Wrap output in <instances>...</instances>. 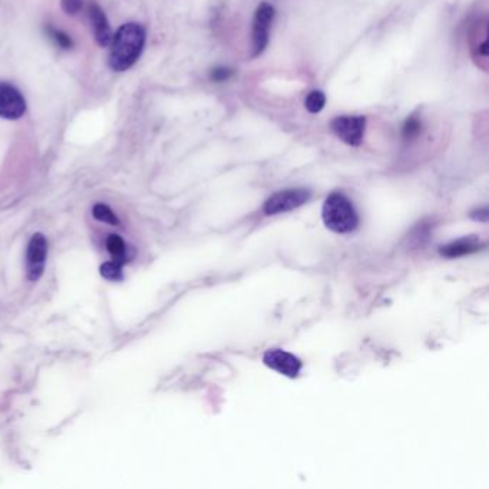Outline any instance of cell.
Here are the masks:
<instances>
[{
    "instance_id": "15",
    "label": "cell",
    "mask_w": 489,
    "mask_h": 489,
    "mask_svg": "<svg viewBox=\"0 0 489 489\" xmlns=\"http://www.w3.org/2000/svg\"><path fill=\"white\" fill-rule=\"evenodd\" d=\"M101 276L108 282H121L124 279V264L114 260L106 261L99 268Z\"/></svg>"
},
{
    "instance_id": "3",
    "label": "cell",
    "mask_w": 489,
    "mask_h": 489,
    "mask_svg": "<svg viewBox=\"0 0 489 489\" xmlns=\"http://www.w3.org/2000/svg\"><path fill=\"white\" fill-rule=\"evenodd\" d=\"M48 253H49V242L45 234L36 233L31 237L28 246H26V254H24V270L26 277L29 282L35 283L38 282L46 268L48 261Z\"/></svg>"
},
{
    "instance_id": "1",
    "label": "cell",
    "mask_w": 489,
    "mask_h": 489,
    "mask_svg": "<svg viewBox=\"0 0 489 489\" xmlns=\"http://www.w3.org/2000/svg\"><path fill=\"white\" fill-rule=\"evenodd\" d=\"M147 42V32L144 26L137 22H128L119 26L111 41V52L108 62L115 72H125L131 69L140 57Z\"/></svg>"
},
{
    "instance_id": "4",
    "label": "cell",
    "mask_w": 489,
    "mask_h": 489,
    "mask_svg": "<svg viewBox=\"0 0 489 489\" xmlns=\"http://www.w3.org/2000/svg\"><path fill=\"white\" fill-rule=\"evenodd\" d=\"M310 200V191L306 188H289L270 196L264 203L263 211L265 215H277L293 211L305 205Z\"/></svg>"
},
{
    "instance_id": "5",
    "label": "cell",
    "mask_w": 489,
    "mask_h": 489,
    "mask_svg": "<svg viewBox=\"0 0 489 489\" xmlns=\"http://www.w3.org/2000/svg\"><path fill=\"white\" fill-rule=\"evenodd\" d=\"M330 129L336 137L350 147H359L363 143L366 131V117L342 115L330 122Z\"/></svg>"
},
{
    "instance_id": "11",
    "label": "cell",
    "mask_w": 489,
    "mask_h": 489,
    "mask_svg": "<svg viewBox=\"0 0 489 489\" xmlns=\"http://www.w3.org/2000/svg\"><path fill=\"white\" fill-rule=\"evenodd\" d=\"M471 52H472V57L476 61L478 66L482 69H486V64H488L486 22L478 23L475 34L471 38Z\"/></svg>"
},
{
    "instance_id": "19",
    "label": "cell",
    "mask_w": 489,
    "mask_h": 489,
    "mask_svg": "<svg viewBox=\"0 0 489 489\" xmlns=\"http://www.w3.org/2000/svg\"><path fill=\"white\" fill-rule=\"evenodd\" d=\"M61 6L66 15L75 16L82 10L84 0H61Z\"/></svg>"
},
{
    "instance_id": "13",
    "label": "cell",
    "mask_w": 489,
    "mask_h": 489,
    "mask_svg": "<svg viewBox=\"0 0 489 489\" xmlns=\"http://www.w3.org/2000/svg\"><path fill=\"white\" fill-rule=\"evenodd\" d=\"M92 217L96 221L108 224V226H112V227H117L121 224L115 211L110 205L103 204V203H96L92 207Z\"/></svg>"
},
{
    "instance_id": "14",
    "label": "cell",
    "mask_w": 489,
    "mask_h": 489,
    "mask_svg": "<svg viewBox=\"0 0 489 489\" xmlns=\"http://www.w3.org/2000/svg\"><path fill=\"white\" fill-rule=\"evenodd\" d=\"M423 131L422 119L416 115L407 117L403 126H402V138L404 143H414L416 141Z\"/></svg>"
},
{
    "instance_id": "2",
    "label": "cell",
    "mask_w": 489,
    "mask_h": 489,
    "mask_svg": "<svg viewBox=\"0 0 489 489\" xmlns=\"http://www.w3.org/2000/svg\"><path fill=\"white\" fill-rule=\"evenodd\" d=\"M321 219L326 227L337 234H349L359 226V215L355 205L342 193H333L324 200Z\"/></svg>"
},
{
    "instance_id": "6",
    "label": "cell",
    "mask_w": 489,
    "mask_h": 489,
    "mask_svg": "<svg viewBox=\"0 0 489 489\" xmlns=\"http://www.w3.org/2000/svg\"><path fill=\"white\" fill-rule=\"evenodd\" d=\"M276 17V9L271 3L263 2L257 8L253 19V53L251 57L257 58L265 50L270 41V29Z\"/></svg>"
},
{
    "instance_id": "17",
    "label": "cell",
    "mask_w": 489,
    "mask_h": 489,
    "mask_svg": "<svg viewBox=\"0 0 489 489\" xmlns=\"http://www.w3.org/2000/svg\"><path fill=\"white\" fill-rule=\"evenodd\" d=\"M305 105H306V110L310 114H319L323 111V108L326 105V95L321 91H312L307 95Z\"/></svg>"
},
{
    "instance_id": "18",
    "label": "cell",
    "mask_w": 489,
    "mask_h": 489,
    "mask_svg": "<svg viewBox=\"0 0 489 489\" xmlns=\"http://www.w3.org/2000/svg\"><path fill=\"white\" fill-rule=\"evenodd\" d=\"M234 76V71L227 66H217L210 71V80L215 84H223Z\"/></svg>"
},
{
    "instance_id": "7",
    "label": "cell",
    "mask_w": 489,
    "mask_h": 489,
    "mask_svg": "<svg viewBox=\"0 0 489 489\" xmlns=\"http://www.w3.org/2000/svg\"><path fill=\"white\" fill-rule=\"evenodd\" d=\"M263 363L286 377L294 379L302 372L303 363L291 353L282 349H270L264 353Z\"/></svg>"
},
{
    "instance_id": "8",
    "label": "cell",
    "mask_w": 489,
    "mask_h": 489,
    "mask_svg": "<svg viewBox=\"0 0 489 489\" xmlns=\"http://www.w3.org/2000/svg\"><path fill=\"white\" fill-rule=\"evenodd\" d=\"M26 112V99L12 84L0 82V118L16 121Z\"/></svg>"
},
{
    "instance_id": "9",
    "label": "cell",
    "mask_w": 489,
    "mask_h": 489,
    "mask_svg": "<svg viewBox=\"0 0 489 489\" xmlns=\"http://www.w3.org/2000/svg\"><path fill=\"white\" fill-rule=\"evenodd\" d=\"M88 13H89V19H91L92 31H94V36H95L96 43L101 48H108L111 45L114 34H112L111 24H110V22H108L105 12L102 10V8L99 5L91 3Z\"/></svg>"
},
{
    "instance_id": "12",
    "label": "cell",
    "mask_w": 489,
    "mask_h": 489,
    "mask_svg": "<svg viewBox=\"0 0 489 489\" xmlns=\"http://www.w3.org/2000/svg\"><path fill=\"white\" fill-rule=\"evenodd\" d=\"M105 247L106 251L110 253L114 261L126 264L129 261V254H128V246L125 240L119 234H110L105 240Z\"/></svg>"
},
{
    "instance_id": "16",
    "label": "cell",
    "mask_w": 489,
    "mask_h": 489,
    "mask_svg": "<svg viewBox=\"0 0 489 489\" xmlns=\"http://www.w3.org/2000/svg\"><path fill=\"white\" fill-rule=\"evenodd\" d=\"M46 32L49 35V38L57 43V46H59L61 49L64 50H71L73 48V41L72 38L64 32L62 29H58V28H53V26H48L46 28Z\"/></svg>"
},
{
    "instance_id": "10",
    "label": "cell",
    "mask_w": 489,
    "mask_h": 489,
    "mask_svg": "<svg viewBox=\"0 0 489 489\" xmlns=\"http://www.w3.org/2000/svg\"><path fill=\"white\" fill-rule=\"evenodd\" d=\"M482 247V244L479 241L478 237L472 235V237H464L459 238L456 241H452L446 246L441 247V254L448 257V258H455V257H462L467 254H472L479 251Z\"/></svg>"
}]
</instances>
